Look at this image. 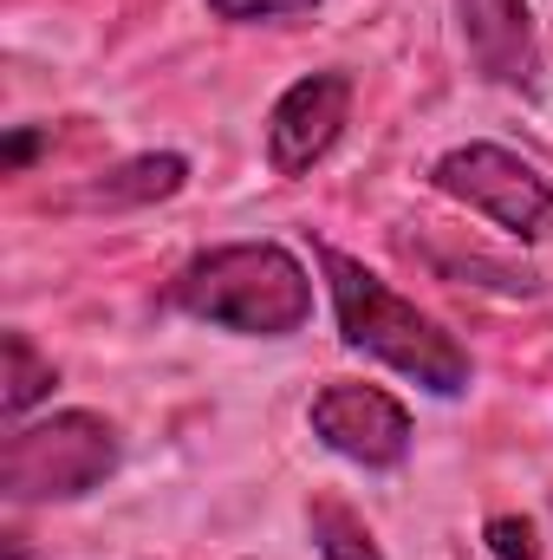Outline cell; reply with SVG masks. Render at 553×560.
Returning a JSON list of instances; mask_svg holds the SVG:
<instances>
[{
	"label": "cell",
	"instance_id": "obj_1",
	"mask_svg": "<svg viewBox=\"0 0 553 560\" xmlns=\"http://www.w3.org/2000/svg\"><path fill=\"white\" fill-rule=\"evenodd\" d=\"M313 255H319V268H326L332 313H339V339H345L352 352L391 365L398 378H411V385L436 392V398H462V392H469L475 365H469L462 339H456L443 319H430L416 300H404L398 287H385L365 261H352V255L332 248V242H313Z\"/></svg>",
	"mask_w": 553,
	"mask_h": 560
},
{
	"label": "cell",
	"instance_id": "obj_2",
	"mask_svg": "<svg viewBox=\"0 0 553 560\" xmlns=\"http://www.w3.org/2000/svg\"><path fill=\"white\" fill-rule=\"evenodd\" d=\"M163 300L242 339H293L313 319V275L280 242H222L189 255Z\"/></svg>",
	"mask_w": 553,
	"mask_h": 560
},
{
	"label": "cell",
	"instance_id": "obj_3",
	"mask_svg": "<svg viewBox=\"0 0 553 560\" xmlns=\"http://www.w3.org/2000/svg\"><path fill=\"white\" fill-rule=\"evenodd\" d=\"M118 469V423L98 411H52V418L13 423L0 443V502L7 509H46V502H85Z\"/></svg>",
	"mask_w": 553,
	"mask_h": 560
},
{
	"label": "cell",
	"instance_id": "obj_4",
	"mask_svg": "<svg viewBox=\"0 0 553 560\" xmlns=\"http://www.w3.org/2000/svg\"><path fill=\"white\" fill-rule=\"evenodd\" d=\"M430 183L449 202L482 209L495 229H508L515 242H534L553 222V183L541 176V163H528L508 143H456L430 163Z\"/></svg>",
	"mask_w": 553,
	"mask_h": 560
},
{
	"label": "cell",
	"instance_id": "obj_5",
	"mask_svg": "<svg viewBox=\"0 0 553 560\" xmlns=\"http://www.w3.org/2000/svg\"><path fill=\"white\" fill-rule=\"evenodd\" d=\"M306 423H313V436H319L332 456H345V463H358V469H398L416 443L411 411H404L385 385H358V378L319 385L313 405H306Z\"/></svg>",
	"mask_w": 553,
	"mask_h": 560
},
{
	"label": "cell",
	"instance_id": "obj_6",
	"mask_svg": "<svg viewBox=\"0 0 553 560\" xmlns=\"http://www.w3.org/2000/svg\"><path fill=\"white\" fill-rule=\"evenodd\" d=\"M352 98H358V85L339 66L293 79L274 98V112H268V163H274V176H286V183L313 176V163H326L332 143L345 138Z\"/></svg>",
	"mask_w": 553,
	"mask_h": 560
},
{
	"label": "cell",
	"instance_id": "obj_7",
	"mask_svg": "<svg viewBox=\"0 0 553 560\" xmlns=\"http://www.w3.org/2000/svg\"><path fill=\"white\" fill-rule=\"evenodd\" d=\"M462 46L489 85L528 92L541 79V46H534V7L528 0H456Z\"/></svg>",
	"mask_w": 553,
	"mask_h": 560
},
{
	"label": "cell",
	"instance_id": "obj_8",
	"mask_svg": "<svg viewBox=\"0 0 553 560\" xmlns=\"http://www.w3.org/2000/svg\"><path fill=\"white\" fill-rule=\"evenodd\" d=\"M189 183V156L183 150H143V156H125L118 170L79 183L66 196V209H150V202H169L176 189Z\"/></svg>",
	"mask_w": 553,
	"mask_h": 560
},
{
	"label": "cell",
	"instance_id": "obj_9",
	"mask_svg": "<svg viewBox=\"0 0 553 560\" xmlns=\"http://www.w3.org/2000/svg\"><path fill=\"white\" fill-rule=\"evenodd\" d=\"M0 352H7V378H0V405H7V418H26L39 398H52V385H59V365L33 346V332H20V326H7L0 332Z\"/></svg>",
	"mask_w": 553,
	"mask_h": 560
},
{
	"label": "cell",
	"instance_id": "obj_10",
	"mask_svg": "<svg viewBox=\"0 0 553 560\" xmlns=\"http://www.w3.org/2000/svg\"><path fill=\"white\" fill-rule=\"evenodd\" d=\"M306 528H313V548L326 560H385L378 535L365 528V515L345 509L339 495H319V502L306 509Z\"/></svg>",
	"mask_w": 553,
	"mask_h": 560
},
{
	"label": "cell",
	"instance_id": "obj_11",
	"mask_svg": "<svg viewBox=\"0 0 553 560\" xmlns=\"http://www.w3.org/2000/svg\"><path fill=\"white\" fill-rule=\"evenodd\" d=\"M313 7L319 0H209V13L228 20V26H280V20H299Z\"/></svg>",
	"mask_w": 553,
	"mask_h": 560
},
{
	"label": "cell",
	"instance_id": "obj_12",
	"mask_svg": "<svg viewBox=\"0 0 553 560\" xmlns=\"http://www.w3.org/2000/svg\"><path fill=\"white\" fill-rule=\"evenodd\" d=\"M482 535H489V555L495 560H541V535H534L528 515H495Z\"/></svg>",
	"mask_w": 553,
	"mask_h": 560
},
{
	"label": "cell",
	"instance_id": "obj_13",
	"mask_svg": "<svg viewBox=\"0 0 553 560\" xmlns=\"http://www.w3.org/2000/svg\"><path fill=\"white\" fill-rule=\"evenodd\" d=\"M46 143H52V125H13V131H7V143H0V170H7V176H20V170H26Z\"/></svg>",
	"mask_w": 553,
	"mask_h": 560
},
{
	"label": "cell",
	"instance_id": "obj_14",
	"mask_svg": "<svg viewBox=\"0 0 553 560\" xmlns=\"http://www.w3.org/2000/svg\"><path fill=\"white\" fill-rule=\"evenodd\" d=\"M0 548H7V560H33V555H26V541H20V535H0Z\"/></svg>",
	"mask_w": 553,
	"mask_h": 560
}]
</instances>
